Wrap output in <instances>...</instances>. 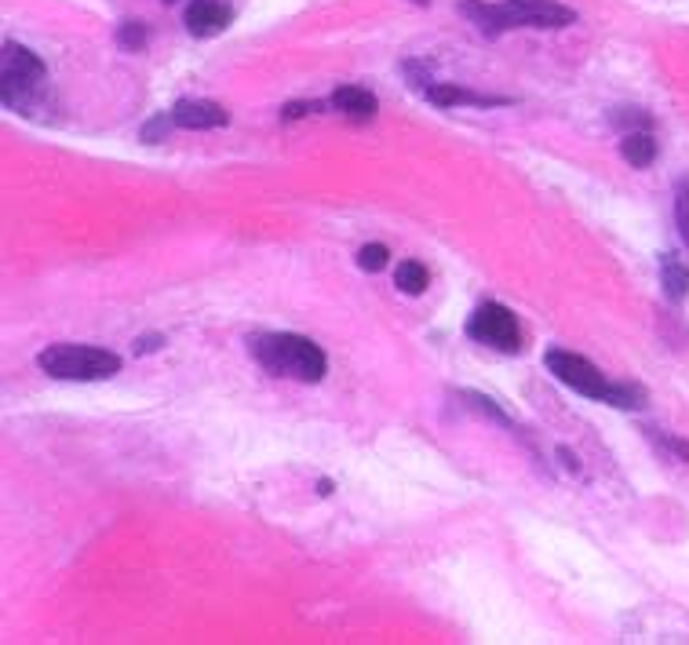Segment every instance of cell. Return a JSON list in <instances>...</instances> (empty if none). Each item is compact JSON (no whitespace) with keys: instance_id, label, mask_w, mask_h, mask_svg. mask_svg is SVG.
Here are the masks:
<instances>
[{"instance_id":"cell-13","label":"cell","mask_w":689,"mask_h":645,"mask_svg":"<svg viewBox=\"0 0 689 645\" xmlns=\"http://www.w3.org/2000/svg\"><path fill=\"white\" fill-rule=\"evenodd\" d=\"M394 285L402 288V293L409 296H420L427 285H431V274H427L423 263H416V259H405V263L394 270Z\"/></svg>"},{"instance_id":"cell-15","label":"cell","mask_w":689,"mask_h":645,"mask_svg":"<svg viewBox=\"0 0 689 645\" xmlns=\"http://www.w3.org/2000/svg\"><path fill=\"white\" fill-rule=\"evenodd\" d=\"M459 398H464L467 405H471V409L485 412V415H489V420H493V423H504V426H510V420L504 415V409H500L496 401H489L485 394H475V390H467V394H459Z\"/></svg>"},{"instance_id":"cell-12","label":"cell","mask_w":689,"mask_h":645,"mask_svg":"<svg viewBox=\"0 0 689 645\" xmlns=\"http://www.w3.org/2000/svg\"><path fill=\"white\" fill-rule=\"evenodd\" d=\"M661 285H664V296L667 299H686L689 293V270L678 263L675 256H664V263H661Z\"/></svg>"},{"instance_id":"cell-21","label":"cell","mask_w":689,"mask_h":645,"mask_svg":"<svg viewBox=\"0 0 689 645\" xmlns=\"http://www.w3.org/2000/svg\"><path fill=\"white\" fill-rule=\"evenodd\" d=\"M169 121H172V117H158L153 124H146V128H143V139H146V142H161V139H164V132H169Z\"/></svg>"},{"instance_id":"cell-10","label":"cell","mask_w":689,"mask_h":645,"mask_svg":"<svg viewBox=\"0 0 689 645\" xmlns=\"http://www.w3.org/2000/svg\"><path fill=\"white\" fill-rule=\"evenodd\" d=\"M329 107H336L340 113H347L350 121H372L376 110H380V102L369 88H358V85H343L332 91Z\"/></svg>"},{"instance_id":"cell-3","label":"cell","mask_w":689,"mask_h":645,"mask_svg":"<svg viewBox=\"0 0 689 645\" xmlns=\"http://www.w3.org/2000/svg\"><path fill=\"white\" fill-rule=\"evenodd\" d=\"M253 353L267 372L285 376V380L318 383V380H325V372H329L325 350H321L315 339L292 336V332H270V336L253 339Z\"/></svg>"},{"instance_id":"cell-18","label":"cell","mask_w":689,"mask_h":645,"mask_svg":"<svg viewBox=\"0 0 689 645\" xmlns=\"http://www.w3.org/2000/svg\"><path fill=\"white\" fill-rule=\"evenodd\" d=\"M675 220H678V231H682V241L689 245V179L678 186L675 194Z\"/></svg>"},{"instance_id":"cell-16","label":"cell","mask_w":689,"mask_h":645,"mask_svg":"<svg viewBox=\"0 0 689 645\" xmlns=\"http://www.w3.org/2000/svg\"><path fill=\"white\" fill-rule=\"evenodd\" d=\"M613 124H617V128L650 132L653 117H650V113H645V110H617V113H613Z\"/></svg>"},{"instance_id":"cell-9","label":"cell","mask_w":689,"mask_h":645,"mask_svg":"<svg viewBox=\"0 0 689 645\" xmlns=\"http://www.w3.org/2000/svg\"><path fill=\"white\" fill-rule=\"evenodd\" d=\"M423 96L427 102H434V107H507L510 102L500 96H478V91H467L456 85H427Z\"/></svg>"},{"instance_id":"cell-23","label":"cell","mask_w":689,"mask_h":645,"mask_svg":"<svg viewBox=\"0 0 689 645\" xmlns=\"http://www.w3.org/2000/svg\"><path fill=\"white\" fill-rule=\"evenodd\" d=\"M416 4H431V0H416Z\"/></svg>"},{"instance_id":"cell-5","label":"cell","mask_w":689,"mask_h":645,"mask_svg":"<svg viewBox=\"0 0 689 645\" xmlns=\"http://www.w3.org/2000/svg\"><path fill=\"white\" fill-rule=\"evenodd\" d=\"M40 369L56 380H107L121 372V358L107 347H88V343H56V347L40 350Z\"/></svg>"},{"instance_id":"cell-2","label":"cell","mask_w":689,"mask_h":645,"mask_svg":"<svg viewBox=\"0 0 689 645\" xmlns=\"http://www.w3.org/2000/svg\"><path fill=\"white\" fill-rule=\"evenodd\" d=\"M544 365L551 369V376L558 383H566L583 398H594V401H605L613 405V409H642L645 405V394L642 387H631V383H610L602 376L599 365H591L588 358H580V353L573 350H547L544 353Z\"/></svg>"},{"instance_id":"cell-17","label":"cell","mask_w":689,"mask_h":645,"mask_svg":"<svg viewBox=\"0 0 689 645\" xmlns=\"http://www.w3.org/2000/svg\"><path fill=\"white\" fill-rule=\"evenodd\" d=\"M645 434H650V438H653L656 445H661L664 452H672V456H678V460H686V463H689V442L672 438V434H664V431H653V426H650Z\"/></svg>"},{"instance_id":"cell-7","label":"cell","mask_w":689,"mask_h":645,"mask_svg":"<svg viewBox=\"0 0 689 645\" xmlns=\"http://www.w3.org/2000/svg\"><path fill=\"white\" fill-rule=\"evenodd\" d=\"M183 23L194 37H219L234 23V4H230V0H194V4L186 8Z\"/></svg>"},{"instance_id":"cell-20","label":"cell","mask_w":689,"mask_h":645,"mask_svg":"<svg viewBox=\"0 0 689 645\" xmlns=\"http://www.w3.org/2000/svg\"><path fill=\"white\" fill-rule=\"evenodd\" d=\"M310 110H325V102H288V107L281 110V117H285V121H299V117H307Z\"/></svg>"},{"instance_id":"cell-6","label":"cell","mask_w":689,"mask_h":645,"mask_svg":"<svg viewBox=\"0 0 689 645\" xmlns=\"http://www.w3.org/2000/svg\"><path fill=\"white\" fill-rule=\"evenodd\" d=\"M467 336L478 339L482 347H493V350H504V353H515L521 347V325L518 318L510 314L507 307L500 303H482L467 321Z\"/></svg>"},{"instance_id":"cell-4","label":"cell","mask_w":689,"mask_h":645,"mask_svg":"<svg viewBox=\"0 0 689 645\" xmlns=\"http://www.w3.org/2000/svg\"><path fill=\"white\" fill-rule=\"evenodd\" d=\"M4 62H0V70H4V85H0V99H4L8 110H19V113H34L40 110V102L48 96V70L45 62H40L34 51L15 45V40H8L4 45Z\"/></svg>"},{"instance_id":"cell-19","label":"cell","mask_w":689,"mask_h":645,"mask_svg":"<svg viewBox=\"0 0 689 645\" xmlns=\"http://www.w3.org/2000/svg\"><path fill=\"white\" fill-rule=\"evenodd\" d=\"M118 45L128 48V51H139L146 45V26L143 23H124L118 29Z\"/></svg>"},{"instance_id":"cell-8","label":"cell","mask_w":689,"mask_h":645,"mask_svg":"<svg viewBox=\"0 0 689 645\" xmlns=\"http://www.w3.org/2000/svg\"><path fill=\"white\" fill-rule=\"evenodd\" d=\"M230 121V113L219 107V102H205V99H180L172 107V124L190 132H205V128H223Z\"/></svg>"},{"instance_id":"cell-14","label":"cell","mask_w":689,"mask_h":645,"mask_svg":"<svg viewBox=\"0 0 689 645\" xmlns=\"http://www.w3.org/2000/svg\"><path fill=\"white\" fill-rule=\"evenodd\" d=\"M387 245H380V241H372V245H361V252H358V266L365 270V274H380L383 266H387Z\"/></svg>"},{"instance_id":"cell-1","label":"cell","mask_w":689,"mask_h":645,"mask_svg":"<svg viewBox=\"0 0 689 645\" xmlns=\"http://www.w3.org/2000/svg\"><path fill=\"white\" fill-rule=\"evenodd\" d=\"M459 15H467L485 37L507 34V29H562L573 26L577 12L558 0H507V4H482V0H464Z\"/></svg>"},{"instance_id":"cell-22","label":"cell","mask_w":689,"mask_h":645,"mask_svg":"<svg viewBox=\"0 0 689 645\" xmlns=\"http://www.w3.org/2000/svg\"><path fill=\"white\" fill-rule=\"evenodd\" d=\"M161 347V336H143L135 343V353H146V350H158Z\"/></svg>"},{"instance_id":"cell-11","label":"cell","mask_w":689,"mask_h":645,"mask_svg":"<svg viewBox=\"0 0 689 645\" xmlns=\"http://www.w3.org/2000/svg\"><path fill=\"white\" fill-rule=\"evenodd\" d=\"M620 153H624V161H628L631 169H645V164L656 161V142H653L650 132H628V135H624V142H620Z\"/></svg>"}]
</instances>
